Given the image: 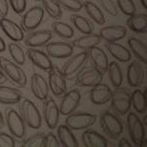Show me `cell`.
Returning <instances> with one entry per match:
<instances>
[{"mask_svg":"<svg viewBox=\"0 0 147 147\" xmlns=\"http://www.w3.org/2000/svg\"><path fill=\"white\" fill-rule=\"evenodd\" d=\"M18 104L19 114L26 125L32 129H39L42 126V115L37 106L29 99H22Z\"/></svg>","mask_w":147,"mask_h":147,"instance_id":"6da1fadb","label":"cell"},{"mask_svg":"<svg viewBox=\"0 0 147 147\" xmlns=\"http://www.w3.org/2000/svg\"><path fill=\"white\" fill-rule=\"evenodd\" d=\"M0 70L3 72L6 78L19 87H25L27 85L28 78L26 73L20 67V65L15 63L13 60L6 58L5 56H0Z\"/></svg>","mask_w":147,"mask_h":147,"instance_id":"7a4b0ae2","label":"cell"},{"mask_svg":"<svg viewBox=\"0 0 147 147\" xmlns=\"http://www.w3.org/2000/svg\"><path fill=\"white\" fill-rule=\"evenodd\" d=\"M9 131L14 138L18 140H24L27 133V125L24 123L20 114L14 109L9 108L5 112V119Z\"/></svg>","mask_w":147,"mask_h":147,"instance_id":"3957f363","label":"cell"},{"mask_svg":"<svg viewBox=\"0 0 147 147\" xmlns=\"http://www.w3.org/2000/svg\"><path fill=\"white\" fill-rule=\"evenodd\" d=\"M111 106L117 116H124L129 112L131 108L130 104V93L126 88L117 87L115 91H112Z\"/></svg>","mask_w":147,"mask_h":147,"instance_id":"277c9868","label":"cell"},{"mask_svg":"<svg viewBox=\"0 0 147 147\" xmlns=\"http://www.w3.org/2000/svg\"><path fill=\"white\" fill-rule=\"evenodd\" d=\"M127 129L130 139L132 140L133 144L136 146H145L146 137L145 129L146 127L142 123V121L138 116L134 113H129L127 115Z\"/></svg>","mask_w":147,"mask_h":147,"instance_id":"5b68a950","label":"cell"},{"mask_svg":"<svg viewBox=\"0 0 147 147\" xmlns=\"http://www.w3.org/2000/svg\"><path fill=\"white\" fill-rule=\"evenodd\" d=\"M97 121V116L85 112H73L67 116L65 125L72 130L87 129L93 126Z\"/></svg>","mask_w":147,"mask_h":147,"instance_id":"8992f818","label":"cell"},{"mask_svg":"<svg viewBox=\"0 0 147 147\" xmlns=\"http://www.w3.org/2000/svg\"><path fill=\"white\" fill-rule=\"evenodd\" d=\"M101 127L111 138L116 139L123 131V124L117 115L110 112H104L100 117Z\"/></svg>","mask_w":147,"mask_h":147,"instance_id":"52a82bcc","label":"cell"},{"mask_svg":"<svg viewBox=\"0 0 147 147\" xmlns=\"http://www.w3.org/2000/svg\"><path fill=\"white\" fill-rule=\"evenodd\" d=\"M45 10L40 6H34L25 12L21 20V27L24 32H31L37 29L42 23Z\"/></svg>","mask_w":147,"mask_h":147,"instance_id":"ba28073f","label":"cell"},{"mask_svg":"<svg viewBox=\"0 0 147 147\" xmlns=\"http://www.w3.org/2000/svg\"><path fill=\"white\" fill-rule=\"evenodd\" d=\"M87 59H88L87 51H83L81 53L75 54L72 57H70L64 63L62 68L60 69L63 76L66 79H72L75 75H77V73L80 71V69L82 68L83 65L86 63Z\"/></svg>","mask_w":147,"mask_h":147,"instance_id":"9c48e42d","label":"cell"},{"mask_svg":"<svg viewBox=\"0 0 147 147\" xmlns=\"http://www.w3.org/2000/svg\"><path fill=\"white\" fill-rule=\"evenodd\" d=\"M49 87L54 96L60 97L67 91L66 78L63 76L61 70L54 66L49 70Z\"/></svg>","mask_w":147,"mask_h":147,"instance_id":"30bf717a","label":"cell"},{"mask_svg":"<svg viewBox=\"0 0 147 147\" xmlns=\"http://www.w3.org/2000/svg\"><path fill=\"white\" fill-rule=\"evenodd\" d=\"M104 74L95 67H86L77 73L75 84L79 87H93L102 82Z\"/></svg>","mask_w":147,"mask_h":147,"instance_id":"8fae6325","label":"cell"},{"mask_svg":"<svg viewBox=\"0 0 147 147\" xmlns=\"http://www.w3.org/2000/svg\"><path fill=\"white\" fill-rule=\"evenodd\" d=\"M42 117L49 128L54 129L57 127L60 112L59 107L53 99L49 98L45 100L44 105H42Z\"/></svg>","mask_w":147,"mask_h":147,"instance_id":"7c38bea8","label":"cell"},{"mask_svg":"<svg viewBox=\"0 0 147 147\" xmlns=\"http://www.w3.org/2000/svg\"><path fill=\"white\" fill-rule=\"evenodd\" d=\"M62 99L60 102L59 112L62 116H68L69 114L75 112V110L80 104L81 94L77 89L69 90L68 92H65L62 95Z\"/></svg>","mask_w":147,"mask_h":147,"instance_id":"4fadbf2b","label":"cell"},{"mask_svg":"<svg viewBox=\"0 0 147 147\" xmlns=\"http://www.w3.org/2000/svg\"><path fill=\"white\" fill-rule=\"evenodd\" d=\"M74 47L71 42H47L46 45L47 54L51 58H67L70 57L73 53Z\"/></svg>","mask_w":147,"mask_h":147,"instance_id":"5bb4252c","label":"cell"},{"mask_svg":"<svg viewBox=\"0 0 147 147\" xmlns=\"http://www.w3.org/2000/svg\"><path fill=\"white\" fill-rule=\"evenodd\" d=\"M26 55L34 65L45 70V71H49L53 67V63L47 53L39 51L36 47H29L27 49Z\"/></svg>","mask_w":147,"mask_h":147,"instance_id":"9a60e30c","label":"cell"},{"mask_svg":"<svg viewBox=\"0 0 147 147\" xmlns=\"http://www.w3.org/2000/svg\"><path fill=\"white\" fill-rule=\"evenodd\" d=\"M53 33L49 30H40V31H31L29 35L25 38L24 42L28 47H39L46 46L47 42L53 39Z\"/></svg>","mask_w":147,"mask_h":147,"instance_id":"2e32d148","label":"cell"},{"mask_svg":"<svg viewBox=\"0 0 147 147\" xmlns=\"http://www.w3.org/2000/svg\"><path fill=\"white\" fill-rule=\"evenodd\" d=\"M31 90L32 93L37 99L40 101H45L49 98V83L47 82L46 78L40 74L35 73L31 77Z\"/></svg>","mask_w":147,"mask_h":147,"instance_id":"e0dca14e","label":"cell"},{"mask_svg":"<svg viewBox=\"0 0 147 147\" xmlns=\"http://www.w3.org/2000/svg\"><path fill=\"white\" fill-rule=\"evenodd\" d=\"M0 28L3 31V33L13 42H18L24 40L25 34L22 27L15 22L11 21L10 19H7L6 17L0 19Z\"/></svg>","mask_w":147,"mask_h":147,"instance_id":"ac0fdd59","label":"cell"},{"mask_svg":"<svg viewBox=\"0 0 147 147\" xmlns=\"http://www.w3.org/2000/svg\"><path fill=\"white\" fill-rule=\"evenodd\" d=\"M111 96H112V90L107 84L104 83H98L92 87L90 91V101L94 105H105L110 102Z\"/></svg>","mask_w":147,"mask_h":147,"instance_id":"d6986e66","label":"cell"},{"mask_svg":"<svg viewBox=\"0 0 147 147\" xmlns=\"http://www.w3.org/2000/svg\"><path fill=\"white\" fill-rule=\"evenodd\" d=\"M87 51H88V57L91 58V61L93 63L95 68L103 74L107 73L109 60L105 51L98 46L90 47L89 49H87Z\"/></svg>","mask_w":147,"mask_h":147,"instance_id":"ffe728a7","label":"cell"},{"mask_svg":"<svg viewBox=\"0 0 147 147\" xmlns=\"http://www.w3.org/2000/svg\"><path fill=\"white\" fill-rule=\"evenodd\" d=\"M127 82L131 87H139L144 81V69L139 61L133 60L127 67Z\"/></svg>","mask_w":147,"mask_h":147,"instance_id":"44dd1931","label":"cell"},{"mask_svg":"<svg viewBox=\"0 0 147 147\" xmlns=\"http://www.w3.org/2000/svg\"><path fill=\"white\" fill-rule=\"evenodd\" d=\"M99 35L102 40H106L107 42H117L126 36V28L124 26H117V25L104 27L99 31Z\"/></svg>","mask_w":147,"mask_h":147,"instance_id":"7402d4cb","label":"cell"},{"mask_svg":"<svg viewBox=\"0 0 147 147\" xmlns=\"http://www.w3.org/2000/svg\"><path fill=\"white\" fill-rule=\"evenodd\" d=\"M23 99V94L20 90L5 85H0V104L15 105Z\"/></svg>","mask_w":147,"mask_h":147,"instance_id":"603a6c76","label":"cell"},{"mask_svg":"<svg viewBox=\"0 0 147 147\" xmlns=\"http://www.w3.org/2000/svg\"><path fill=\"white\" fill-rule=\"evenodd\" d=\"M82 142L86 147H107L111 146L103 135L96 130L88 129L82 133Z\"/></svg>","mask_w":147,"mask_h":147,"instance_id":"cb8c5ba5","label":"cell"},{"mask_svg":"<svg viewBox=\"0 0 147 147\" xmlns=\"http://www.w3.org/2000/svg\"><path fill=\"white\" fill-rule=\"evenodd\" d=\"M106 49L109 51L111 55L116 58L117 61L127 62L131 59V53L123 45L117 42H112L106 44Z\"/></svg>","mask_w":147,"mask_h":147,"instance_id":"d4e9b609","label":"cell"},{"mask_svg":"<svg viewBox=\"0 0 147 147\" xmlns=\"http://www.w3.org/2000/svg\"><path fill=\"white\" fill-rule=\"evenodd\" d=\"M57 138L59 140V143L61 146L64 147H77L78 140L75 135L72 132L67 125L61 124L57 127Z\"/></svg>","mask_w":147,"mask_h":147,"instance_id":"484cf974","label":"cell"},{"mask_svg":"<svg viewBox=\"0 0 147 147\" xmlns=\"http://www.w3.org/2000/svg\"><path fill=\"white\" fill-rule=\"evenodd\" d=\"M101 37L99 34H94V33H90V34H85L84 36L80 38H77L76 40H74L71 42L72 46L74 47H77V49H89L90 47L98 46L101 42Z\"/></svg>","mask_w":147,"mask_h":147,"instance_id":"4316f807","label":"cell"},{"mask_svg":"<svg viewBox=\"0 0 147 147\" xmlns=\"http://www.w3.org/2000/svg\"><path fill=\"white\" fill-rule=\"evenodd\" d=\"M127 27L132 32L136 34H145L147 31V15L146 14H136L129 16L126 22Z\"/></svg>","mask_w":147,"mask_h":147,"instance_id":"83f0119b","label":"cell"},{"mask_svg":"<svg viewBox=\"0 0 147 147\" xmlns=\"http://www.w3.org/2000/svg\"><path fill=\"white\" fill-rule=\"evenodd\" d=\"M129 51L133 53V55L146 64L147 62V47L142 40H140L136 38H130L127 42Z\"/></svg>","mask_w":147,"mask_h":147,"instance_id":"f1b7e54d","label":"cell"},{"mask_svg":"<svg viewBox=\"0 0 147 147\" xmlns=\"http://www.w3.org/2000/svg\"><path fill=\"white\" fill-rule=\"evenodd\" d=\"M130 104L138 114H144L147 108V98L146 94L142 90L137 89L130 94Z\"/></svg>","mask_w":147,"mask_h":147,"instance_id":"f546056e","label":"cell"},{"mask_svg":"<svg viewBox=\"0 0 147 147\" xmlns=\"http://www.w3.org/2000/svg\"><path fill=\"white\" fill-rule=\"evenodd\" d=\"M83 7L85 8L87 14L89 15V17L93 20L95 23L100 25V26L106 23L105 15H104L103 11L101 10L97 4L93 3L92 1H85L83 2Z\"/></svg>","mask_w":147,"mask_h":147,"instance_id":"4dcf8cb0","label":"cell"},{"mask_svg":"<svg viewBox=\"0 0 147 147\" xmlns=\"http://www.w3.org/2000/svg\"><path fill=\"white\" fill-rule=\"evenodd\" d=\"M107 72L109 74V78L115 88L119 87L123 81V75L121 66L117 61H112L108 64Z\"/></svg>","mask_w":147,"mask_h":147,"instance_id":"1f68e13d","label":"cell"},{"mask_svg":"<svg viewBox=\"0 0 147 147\" xmlns=\"http://www.w3.org/2000/svg\"><path fill=\"white\" fill-rule=\"evenodd\" d=\"M71 23L73 24V26L75 27L77 30L82 34H90L93 33L94 31V26L91 22L88 19H86L85 17L81 15L73 14L70 17Z\"/></svg>","mask_w":147,"mask_h":147,"instance_id":"d6a6232c","label":"cell"},{"mask_svg":"<svg viewBox=\"0 0 147 147\" xmlns=\"http://www.w3.org/2000/svg\"><path fill=\"white\" fill-rule=\"evenodd\" d=\"M51 29H53V33L57 35L58 37L62 38V39H71L74 36V30L71 26L68 24L64 23V22L55 21L51 24Z\"/></svg>","mask_w":147,"mask_h":147,"instance_id":"836d02e7","label":"cell"},{"mask_svg":"<svg viewBox=\"0 0 147 147\" xmlns=\"http://www.w3.org/2000/svg\"><path fill=\"white\" fill-rule=\"evenodd\" d=\"M8 51L12 60L18 65H23L26 61V53H25L23 47L16 42L9 44Z\"/></svg>","mask_w":147,"mask_h":147,"instance_id":"e575fe53","label":"cell"},{"mask_svg":"<svg viewBox=\"0 0 147 147\" xmlns=\"http://www.w3.org/2000/svg\"><path fill=\"white\" fill-rule=\"evenodd\" d=\"M42 8L53 19H58L62 16L61 7L58 5L56 0H40Z\"/></svg>","mask_w":147,"mask_h":147,"instance_id":"d590c367","label":"cell"},{"mask_svg":"<svg viewBox=\"0 0 147 147\" xmlns=\"http://www.w3.org/2000/svg\"><path fill=\"white\" fill-rule=\"evenodd\" d=\"M46 134L45 133H36L22 142L23 147H44Z\"/></svg>","mask_w":147,"mask_h":147,"instance_id":"8d00e7d4","label":"cell"},{"mask_svg":"<svg viewBox=\"0 0 147 147\" xmlns=\"http://www.w3.org/2000/svg\"><path fill=\"white\" fill-rule=\"evenodd\" d=\"M61 8L70 12H78L83 8V2L81 0H56Z\"/></svg>","mask_w":147,"mask_h":147,"instance_id":"74e56055","label":"cell"},{"mask_svg":"<svg viewBox=\"0 0 147 147\" xmlns=\"http://www.w3.org/2000/svg\"><path fill=\"white\" fill-rule=\"evenodd\" d=\"M117 8L126 16H131L136 12V7L132 0H117Z\"/></svg>","mask_w":147,"mask_h":147,"instance_id":"f35d334b","label":"cell"},{"mask_svg":"<svg viewBox=\"0 0 147 147\" xmlns=\"http://www.w3.org/2000/svg\"><path fill=\"white\" fill-rule=\"evenodd\" d=\"M97 1L109 15L117 16L119 14V8L114 0H97Z\"/></svg>","mask_w":147,"mask_h":147,"instance_id":"ab89813d","label":"cell"},{"mask_svg":"<svg viewBox=\"0 0 147 147\" xmlns=\"http://www.w3.org/2000/svg\"><path fill=\"white\" fill-rule=\"evenodd\" d=\"M8 2L16 14H22L26 10L27 0H8Z\"/></svg>","mask_w":147,"mask_h":147,"instance_id":"60d3db41","label":"cell"},{"mask_svg":"<svg viewBox=\"0 0 147 147\" xmlns=\"http://www.w3.org/2000/svg\"><path fill=\"white\" fill-rule=\"evenodd\" d=\"M16 140L11 134L0 132V147H14Z\"/></svg>","mask_w":147,"mask_h":147,"instance_id":"b9f144b4","label":"cell"},{"mask_svg":"<svg viewBox=\"0 0 147 147\" xmlns=\"http://www.w3.org/2000/svg\"><path fill=\"white\" fill-rule=\"evenodd\" d=\"M59 146H61L59 143V140H58V138L53 132H49L46 134L44 147H59Z\"/></svg>","mask_w":147,"mask_h":147,"instance_id":"7bdbcfd3","label":"cell"},{"mask_svg":"<svg viewBox=\"0 0 147 147\" xmlns=\"http://www.w3.org/2000/svg\"><path fill=\"white\" fill-rule=\"evenodd\" d=\"M9 13L8 0H0V18L7 17Z\"/></svg>","mask_w":147,"mask_h":147,"instance_id":"ee69618b","label":"cell"},{"mask_svg":"<svg viewBox=\"0 0 147 147\" xmlns=\"http://www.w3.org/2000/svg\"><path fill=\"white\" fill-rule=\"evenodd\" d=\"M117 146H119V147H130L131 145H130L129 141L123 137V138H121L119 141V143H117Z\"/></svg>","mask_w":147,"mask_h":147,"instance_id":"f6af8a7d","label":"cell"},{"mask_svg":"<svg viewBox=\"0 0 147 147\" xmlns=\"http://www.w3.org/2000/svg\"><path fill=\"white\" fill-rule=\"evenodd\" d=\"M5 49H6V44L4 42V40L0 37V53H3Z\"/></svg>","mask_w":147,"mask_h":147,"instance_id":"bcb514c9","label":"cell"},{"mask_svg":"<svg viewBox=\"0 0 147 147\" xmlns=\"http://www.w3.org/2000/svg\"><path fill=\"white\" fill-rule=\"evenodd\" d=\"M6 80H7V78H6V76L3 74V72L0 70V85L3 84L4 82H6Z\"/></svg>","mask_w":147,"mask_h":147,"instance_id":"7dc6e473","label":"cell"},{"mask_svg":"<svg viewBox=\"0 0 147 147\" xmlns=\"http://www.w3.org/2000/svg\"><path fill=\"white\" fill-rule=\"evenodd\" d=\"M4 123H5V121H4V117H3V115H2L1 111H0V128L3 127Z\"/></svg>","mask_w":147,"mask_h":147,"instance_id":"c3c4849f","label":"cell"},{"mask_svg":"<svg viewBox=\"0 0 147 147\" xmlns=\"http://www.w3.org/2000/svg\"><path fill=\"white\" fill-rule=\"evenodd\" d=\"M140 2H141L142 6H143L144 9H147V0H140Z\"/></svg>","mask_w":147,"mask_h":147,"instance_id":"681fc988","label":"cell"}]
</instances>
